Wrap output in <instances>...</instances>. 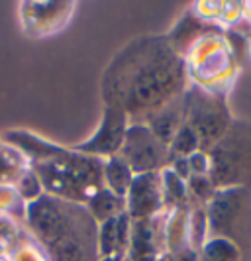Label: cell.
I'll use <instances>...</instances> for the list:
<instances>
[{
	"mask_svg": "<svg viewBox=\"0 0 251 261\" xmlns=\"http://www.w3.org/2000/svg\"><path fill=\"white\" fill-rule=\"evenodd\" d=\"M185 83V67L165 38H142L122 49L106 69L102 89L108 106L126 116L155 114L171 105Z\"/></svg>",
	"mask_w": 251,
	"mask_h": 261,
	"instance_id": "cell-1",
	"label": "cell"
},
{
	"mask_svg": "<svg viewBox=\"0 0 251 261\" xmlns=\"http://www.w3.org/2000/svg\"><path fill=\"white\" fill-rule=\"evenodd\" d=\"M6 151L0 153V183H8V181H14L18 179V173H14L10 169H18L20 165H14V163H8V159L4 155Z\"/></svg>",
	"mask_w": 251,
	"mask_h": 261,
	"instance_id": "cell-20",
	"label": "cell"
},
{
	"mask_svg": "<svg viewBox=\"0 0 251 261\" xmlns=\"http://www.w3.org/2000/svg\"><path fill=\"white\" fill-rule=\"evenodd\" d=\"M45 161L38 163V175L43 185L71 200L85 198V191L100 179V165L91 157L53 149V153H43Z\"/></svg>",
	"mask_w": 251,
	"mask_h": 261,
	"instance_id": "cell-3",
	"label": "cell"
},
{
	"mask_svg": "<svg viewBox=\"0 0 251 261\" xmlns=\"http://www.w3.org/2000/svg\"><path fill=\"white\" fill-rule=\"evenodd\" d=\"M181 110H183V106L169 105L151 116L149 130L153 132L159 142H163L165 145L171 144L175 134L181 128Z\"/></svg>",
	"mask_w": 251,
	"mask_h": 261,
	"instance_id": "cell-10",
	"label": "cell"
},
{
	"mask_svg": "<svg viewBox=\"0 0 251 261\" xmlns=\"http://www.w3.org/2000/svg\"><path fill=\"white\" fill-rule=\"evenodd\" d=\"M185 114L186 126L199 136L200 145H216L230 128L222 100L206 91L194 89L186 94Z\"/></svg>",
	"mask_w": 251,
	"mask_h": 261,
	"instance_id": "cell-5",
	"label": "cell"
},
{
	"mask_svg": "<svg viewBox=\"0 0 251 261\" xmlns=\"http://www.w3.org/2000/svg\"><path fill=\"white\" fill-rule=\"evenodd\" d=\"M199 147H200L199 136L190 130L186 124H183V126L179 128V132L175 134V138H173L171 149L179 157H188V155H192Z\"/></svg>",
	"mask_w": 251,
	"mask_h": 261,
	"instance_id": "cell-14",
	"label": "cell"
},
{
	"mask_svg": "<svg viewBox=\"0 0 251 261\" xmlns=\"http://www.w3.org/2000/svg\"><path fill=\"white\" fill-rule=\"evenodd\" d=\"M188 191L192 193V196H197L199 200H212L214 193V185H212L210 177L206 175H190L188 177Z\"/></svg>",
	"mask_w": 251,
	"mask_h": 261,
	"instance_id": "cell-18",
	"label": "cell"
},
{
	"mask_svg": "<svg viewBox=\"0 0 251 261\" xmlns=\"http://www.w3.org/2000/svg\"><path fill=\"white\" fill-rule=\"evenodd\" d=\"M206 228H208V216L202 208H197L192 212V218L188 222V238L192 240V244L200 248L206 236ZM194 248V249H197Z\"/></svg>",
	"mask_w": 251,
	"mask_h": 261,
	"instance_id": "cell-16",
	"label": "cell"
},
{
	"mask_svg": "<svg viewBox=\"0 0 251 261\" xmlns=\"http://www.w3.org/2000/svg\"><path fill=\"white\" fill-rule=\"evenodd\" d=\"M22 195L27 196V198H34V196L40 195V183H38L36 177L27 175L22 179Z\"/></svg>",
	"mask_w": 251,
	"mask_h": 261,
	"instance_id": "cell-21",
	"label": "cell"
},
{
	"mask_svg": "<svg viewBox=\"0 0 251 261\" xmlns=\"http://www.w3.org/2000/svg\"><path fill=\"white\" fill-rule=\"evenodd\" d=\"M186 187L183 183V179H179L173 171H165L163 175V195L165 198H169L171 202H181L185 198Z\"/></svg>",
	"mask_w": 251,
	"mask_h": 261,
	"instance_id": "cell-17",
	"label": "cell"
},
{
	"mask_svg": "<svg viewBox=\"0 0 251 261\" xmlns=\"http://www.w3.org/2000/svg\"><path fill=\"white\" fill-rule=\"evenodd\" d=\"M102 261H118V259H116L114 255H110V257H104V259H102Z\"/></svg>",
	"mask_w": 251,
	"mask_h": 261,
	"instance_id": "cell-22",
	"label": "cell"
},
{
	"mask_svg": "<svg viewBox=\"0 0 251 261\" xmlns=\"http://www.w3.org/2000/svg\"><path fill=\"white\" fill-rule=\"evenodd\" d=\"M130 195V216L137 222H146L149 216H153L161 208V181L157 173H144L137 175L132 181V187L128 191Z\"/></svg>",
	"mask_w": 251,
	"mask_h": 261,
	"instance_id": "cell-9",
	"label": "cell"
},
{
	"mask_svg": "<svg viewBox=\"0 0 251 261\" xmlns=\"http://www.w3.org/2000/svg\"><path fill=\"white\" fill-rule=\"evenodd\" d=\"M122 198L116 196L110 191H98L91 196L89 200V208H91V216L98 222H106L110 218H116L120 210H122Z\"/></svg>",
	"mask_w": 251,
	"mask_h": 261,
	"instance_id": "cell-12",
	"label": "cell"
},
{
	"mask_svg": "<svg viewBox=\"0 0 251 261\" xmlns=\"http://www.w3.org/2000/svg\"><path fill=\"white\" fill-rule=\"evenodd\" d=\"M239 251L234 242L224 238H214L208 244L202 246L199 261H238Z\"/></svg>",
	"mask_w": 251,
	"mask_h": 261,
	"instance_id": "cell-13",
	"label": "cell"
},
{
	"mask_svg": "<svg viewBox=\"0 0 251 261\" xmlns=\"http://www.w3.org/2000/svg\"><path fill=\"white\" fill-rule=\"evenodd\" d=\"M247 214V191L245 187L220 189L210 200L208 226L216 238L234 240L236 234L245 230Z\"/></svg>",
	"mask_w": 251,
	"mask_h": 261,
	"instance_id": "cell-6",
	"label": "cell"
},
{
	"mask_svg": "<svg viewBox=\"0 0 251 261\" xmlns=\"http://www.w3.org/2000/svg\"><path fill=\"white\" fill-rule=\"evenodd\" d=\"M122 159L128 163V167L140 175L153 173L169 161V147L159 142L157 136L147 126H132L126 132L124 144L120 147Z\"/></svg>",
	"mask_w": 251,
	"mask_h": 261,
	"instance_id": "cell-7",
	"label": "cell"
},
{
	"mask_svg": "<svg viewBox=\"0 0 251 261\" xmlns=\"http://www.w3.org/2000/svg\"><path fill=\"white\" fill-rule=\"evenodd\" d=\"M27 222L53 261H94L98 255L96 220L71 200L41 196L27 206Z\"/></svg>",
	"mask_w": 251,
	"mask_h": 261,
	"instance_id": "cell-2",
	"label": "cell"
},
{
	"mask_svg": "<svg viewBox=\"0 0 251 261\" xmlns=\"http://www.w3.org/2000/svg\"><path fill=\"white\" fill-rule=\"evenodd\" d=\"M186 161H188L190 175H206V173H210V157H208V153L194 151L192 155L186 157Z\"/></svg>",
	"mask_w": 251,
	"mask_h": 261,
	"instance_id": "cell-19",
	"label": "cell"
},
{
	"mask_svg": "<svg viewBox=\"0 0 251 261\" xmlns=\"http://www.w3.org/2000/svg\"><path fill=\"white\" fill-rule=\"evenodd\" d=\"M251 128L238 124L228 128L222 140L214 145L210 157V181L214 187H243L251 173Z\"/></svg>",
	"mask_w": 251,
	"mask_h": 261,
	"instance_id": "cell-4",
	"label": "cell"
},
{
	"mask_svg": "<svg viewBox=\"0 0 251 261\" xmlns=\"http://www.w3.org/2000/svg\"><path fill=\"white\" fill-rule=\"evenodd\" d=\"M118 249V222L116 218H110L102 222V230L98 234V251L102 257L114 255V251Z\"/></svg>",
	"mask_w": 251,
	"mask_h": 261,
	"instance_id": "cell-15",
	"label": "cell"
},
{
	"mask_svg": "<svg viewBox=\"0 0 251 261\" xmlns=\"http://www.w3.org/2000/svg\"><path fill=\"white\" fill-rule=\"evenodd\" d=\"M126 122H128V116L122 110L106 106L104 118H102V124H100L98 132L89 142L77 145V149L85 151V153H93V155L94 153H102V155L116 153L124 144V138L128 132Z\"/></svg>",
	"mask_w": 251,
	"mask_h": 261,
	"instance_id": "cell-8",
	"label": "cell"
},
{
	"mask_svg": "<svg viewBox=\"0 0 251 261\" xmlns=\"http://www.w3.org/2000/svg\"><path fill=\"white\" fill-rule=\"evenodd\" d=\"M102 173H104L110 193H114L116 196L122 198V196L130 191L132 181H133L132 169L128 167V163H126L122 157H112L104 165Z\"/></svg>",
	"mask_w": 251,
	"mask_h": 261,
	"instance_id": "cell-11",
	"label": "cell"
}]
</instances>
